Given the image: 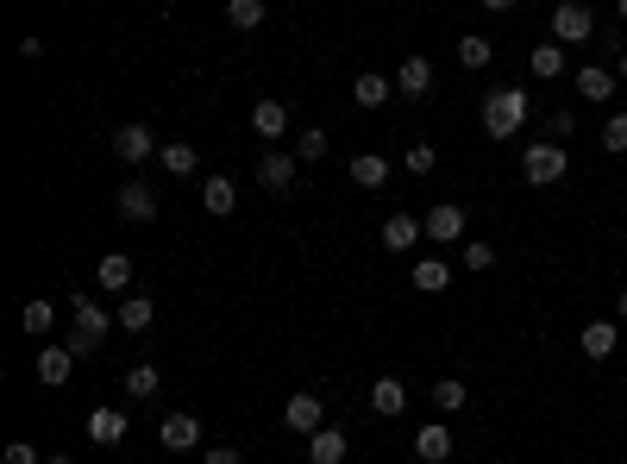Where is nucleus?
<instances>
[{
	"label": "nucleus",
	"mask_w": 627,
	"mask_h": 464,
	"mask_svg": "<svg viewBox=\"0 0 627 464\" xmlns=\"http://www.w3.org/2000/svg\"><path fill=\"white\" fill-rule=\"evenodd\" d=\"M521 126H527V88L521 82L490 88V95H483V132L490 138H515Z\"/></svg>",
	"instance_id": "1"
},
{
	"label": "nucleus",
	"mask_w": 627,
	"mask_h": 464,
	"mask_svg": "<svg viewBox=\"0 0 627 464\" xmlns=\"http://www.w3.org/2000/svg\"><path fill=\"white\" fill-rule=\"evenodd\" d=\"M69 308H76V333H69L63 345H69V352H76V358L101 352V339H107V327H113V320H107V308H101V301H88V295H76V301H69Z\"/></svg>",
	"instance_id": "2"
},
{
	"label": "nucleus",
	"mask_w": 627,
	"mask_h": 464,
	"mask_svg": "<svg viewBox=\"0 0 627 464\" xmlns=\"http://www.w3.org/2000/svg\"><path fill=\"white\" fill-rule=\"evenodd\" d=\"M565 170H571V157H565V145H552V138H540V145L521 151V176L533 182V189H552V182H565Z\"/></svg>",
	"instance_id": "3"
},
{
	"label": "nucleus",
	"mask_w": 627,
	"mask_h": 464,
	"mask_svg": "<svg viewBox=\"0 0 627 464\" xmlns=\"http://www.w3.org/2000/svg\"><path fill=\"white\" fill-rule=\"evenodd\" d=\"M552 38L559 44H590L596 38V13L584 7V0H559V7H552Z\"/></svg>",
	"instance_id": "4"
},
{
	"label": "nucleus",
	"mask_w": 627,
	"mask_h": 464,
	"mask_svg": "<svg viewBox=\"0 0 627 464\" xmlns=\"http://www.w3.org/2000/svg\"><path fill=\"white\" fill-rule=\"evenodd\" d=\"M283 427H289V433H320V427H327L320 389H301V396H289V402H283Z\"/></svg>",
	"instance_id": "5"
},
{
	"label": "nucleus",
	"mask_w": 627,
	"mask_h": 464,
	"mask_svg": "<svg viewBox=\"0 0 627 464\" xmlns=\"http://www.w3.org/2000/svg\"><path fill=\"white\" fill-rule=\"evenodd\" d=\"M157 151H164V145H157V132L138 126V120L113 132V157H120V164H145V157H157Z\"/></svg>",
	"instance_id": "6"
},
{
	"label": "nucleus",
	"mask_w": 627,
	"mask_h": 464,
	"mask_svg": "<svg viewBox=\"0 0 627 464\" xmlns=\"http://www.w3.org/2000/svg\"><path fill=\"white\" fill-rule=\"evenodd\" d=\"M421 226H427V239H433V245H458L471 220H464V207H458V201H433V214H427Z\"/></svg>",
	"instance_id": "7"
},
{
	"label": "nucleus",
	"mask_w": 627,
	"mask_h": 464,
	"mask_svg": "<svg viewBox=\"0 0 627 464\" xmlns=\"http://www.w3.org/2000/svg\"><path fill=\"white\" fill-rule=\"evenodd\" d=\"M615 69H602V63H584V69H577V76H571V88H577V95H584L590 107H609L615 101Z\"/></svg>",
	"instance_id": "8"
},
{
	"label": "nucleus",
	"mask_w": 627,
	"mask_h": 464,
	"mask_svg": "<svg viewBox=\"0 0 627 464\" xmlns=\"http://www.w3.org/2000/svg\"><path fill=\"white\" fill-rule=\"evenodd\" d=\"M157 446H164V452H195V446H201V421H195L189 408H182V414H164V427H157Z\"/></svg>",
	"instance_id": "9"
},
{
	"label": "nucleus",
	"mask_w": 627,
	"mask_h": 464,
	"mask_svg": "<svg viewBox=\"0 0 627 464\" xmlns=\"http://www.w3.org/2000/svg\"><path fill=\"white\" fill-rule=\"evenodd\" d=\"M421 239H427V226L414 220V214H389V220H383V251H389V258H402V251H414Z\"/></svg>",
	"instance_id": "10"
},
{
	"label": "nucleus",
	"mask_w": 627,
	"mask_h": 464,
	"mask_svg": "<svg viewBox=\"0 0 627 464\" xmlns=\"http://www.w3.org/2000/svg\"><path fill=\"white\" fill-rule=\"evenodd\" d=\"M113 207H120V220H157V195H151V182H120V195H113Z\"/></svg>",
	"instance_id": "11"
},
{
	"label": "nucleus",
	"mask_w": 627,
	"mask_h": 464,
	"mask_svg": "<svg viewBox=\"0 0 627 464\" xmlns=\"http://www.w3.org/2000/svg\"><path fill=\"white\" fill-rule=\"evenodd\" d=\"M414 458H421V464H446V458H452V427H446V421L414 427Z\"/></svg>",
	"instance_id": "12"
},
{
	"label": "nucleus",
	"mask_w": 627,
	"mask_h": 464,
	"mask_svg": "<svg viewBox=\"0 0 627 464\" xmlns=\"http://www.w3.org/2000/svg\"><path fill=\"white\" fill-rule=\"evenodd\" d=\"M69 370H76V352H69V345H38V383L44 389H63Z\"/></svg>",
	"instance_id": "13"
},
{
	"label": "nucleus",
	"mask_w": 627,
	"mask_h": 464,
	"mask_svg": "<svg viewBox=\"0 0 627 464\" xmlns=\"http://www.w3.org/2000/svg\"><path fill=\"white\" fill-rule=\"evenodd\" d=\"M577 345H584V358H590V364H602V358H609L615 345H621V320H590V327L577 333Z\"/></svg>",
	"instance_id": "14"
},
{
	"label": "nucleus",
	"mask_w": 627,
	"mask_h": 464,
	"mask_svg": "<svg viewBox=\"0 0 627 464\" xmlns=\"http://www.w3.org/2000/svg\"><path fill=\"white\" fill-rule=\"evenodd\" d=\"M201 207H207L214 220L239 214V182H232V176H207V182H201Z\"/></svg>",
	"instance_id": "15"
},
{
	"label": "nucleus",
	"mask_w": 627,
	"mask_h": 464,
	"mask_svg": "<svg viewBox=\"0 0 627 464\" xmlns=\"http://www.w3.org/2000/svg\"><path fill=\"white\" fill-rule=\"evenodd\" d=\"M396 88H402L408 101H427V95H433V63H427V57H402Z\"/></svg>",
	"instance_id": "16"
},
{
	"label": "nucleus",
	"mask_w": 627,
	"mask_h": 464,
	"mask_svg": "<svg viewBox=\"0 0 627 464\" xmlns=\"http://www.w3.org/2000/svg\"><path fill=\"white\" fill-rule=\"evenodd\" d=\"M258 182H264L270 195H289V189H295V157H289V151H264Z\"/></svg>",
	"instance_id": "17"
},
{
	"label": "nucleus",
	"mask_w": 627,
	"mask_h": 464,
	"mask_svg": "<svg viewBox=\"0 0 627 464\" xmlns=\"http://www.w3.org/2000/svg\"><path fill=\"white\" fill-rule=\"evenodd\" d=\"M370 408H377L383 421H396V414L408 408V383L402 377H377V383H370Z\"/></svg>",
	"instance_id": "18"
},
{
	"label": "nucleus",
	"mask_w": 627,
	"mask_h": 464,
	"mask_svg": "<svg viewBox=\"0 0 627 464\" xmlns=\"http://www.w3.org/2000/svg\"><path fill=\"white\" fill-rule=\"evenodd\" d=\"M251 132L270 138V145H276V138H289V107L283 101H258V107H251Z\"/></svg>",
	"instance_id": "19"
},
{
	"label": "nucleus",
	"mask_w": 627,
	"mask_h": 464,
	"mask_svg": "<svg viewBox=\"0 0 627 464\" xmlns=\"http://www.w3.org/2000/svg\"><path fill=\"white\" fill-rule=\"evenodd\" d=\"M95 283H101L107 295H132V258H126V251H107L101 270H95Z\"/></svg>",
	"instance_id": "20"
},
{
	"label": "nucleus",
	"mask_w": 627,
	"mask_h": 464,
	"mask_svg": "<svg viewBox=\"0 0 627 464\" xmlns=\"http://www.w3.org/2000/svg\"><path fill=\"white\" fill-rule=\"evenodd\" d=\"M345 452H352V439H345L339 427L308 433V458H314V464H345Z\"/></svg>",
	"instance_id": "21"
},
{
	"label": "nucleus",
	"mask_w": 627,
	"mask_h": 464,
	"mask_svg": "<svg viewBox=\"0 0 627 464\" xmlns=\"http://www.w3.org/2000/svg\"><path fill=\"white\" fill-rule=\"evenodd\" d=\"M527 69H533V76H540V82H552V76H565V44H559V38H546V44H533V51H527Z\"/></svg>",
	"instance_id": "22"
},
{
	"label": "nucleus",
	"mask_w": 627,
	"mask_h": 464,
	"mask_svg": "<svg viewBox=\"0 0 627 464\" xmlns=\"http://www.w3.org/2000/svg\"><path fill=\"white\" fill-rule=\"evenodd\" d=\"M88 439H95V446H120L126 439V414L120 408H95L88 414Z\"/></svg>",
	"instance_id": "23"
},
{
	"label": "nucleus",
	"mask_w": 627,
	"mask_h": 464,
	"mask_svg": "<svg viewBox=\"0 0 627 464\" xmlns=\"http://www.w3.org/2000/svg\"><path fill=\"white\" fill-rule=\"evenodd\" d=\"M157 164H164L170 176H195V170H201V151L189 145V138H170V145L157 151Z\"/></svg>",
	"instance_id": "24"
},
{
	"label": "nucleus",
	"mask_w": 627,
	"mask_h": 464,
	"mask_svg": "<svg viewBox=\"0 0 627 464\" xmlns=\"http://www.w3.org/2000/svg\"><path fill=\"white\" fill-rule=\"evenodd\" d=\"M408 283L421 289V295H446V289H452V270L439 264V258H421V264L408 270Z\"/></svg>",
	"instance_id": "25"
},
{
	"label": "nucleus",
	"mask_w": 627,
	"mask_h": 464,
	"mask_svg": "<svg viewBox=\"0 0 627 464\" xmlns=\"http://www.w3.org/2000/svg\"><path fill=\"white\" fill-rule=\"evenodd\" d=\"M120 389H126V402H157V389H164V377H157L151 364H132Z\"/></svg>",
	"instance_id": "26"
},
{
	"label": "nucleus",
	"mask_w": 627,
	"mask_h": 464,
	"mask_svg": "<svg viewBox=\"0 0 627 464\" xmlns=\"http://www.w3.org/2000/svg\"><path fill=\"white\" fill-rule=\"evenodd\" d=\"M352 182H358V189H383V182H389V157L358 151V157H352Z\"/></svg>",
	"instance_id": "27"
},
{
	"label": "nucleus",
	"mask_w": 627,
	"mask_h": 464,
	"mask_svg": "<svg viewBox=\"0 0 627 464\" xmlns=\"http://www.w3.org/2000/svg\"><path fill=\"white\" fill-rule=\"evenodd\" d=\"M151 320H157V301H151V295H126V301H120V327H126V333H145Z\"/></svg>",
	"instance_id": "28"
},
{
	"label": "nucleus",
	"mask_w": 627,
	"mask_h": 464,
	"mask_svg": "<svg viewBox=\"0 0 627 464\" xmlns=\"http://www.w3.org/2000/svg\"><path fill=\"white\" fill-rule=\"evenodd\" d=\"M264 13H270L264 0H226V26H232V32H258Z\"/></svg>",
	"instance_id": "29"
},
{
	"label": "nucleus",
	"mask_w": 627,
	"mask_h": 464,
	"mask_svg": "<svg viewBox=\"0 0 627 464\" xmlns=\"http://www.w3.org/2000/svg\"><path fill=\"white\" fill-rule=\"evenodd\" d=\"M389 88H396L389 76H377V69H364V76L352 82V101H358V107H383V101H389Z\"/></svg>",
	"instance_id": "30"
},
{
	"label": "nucleus",
	"mask_w": 627,
	"mask_h": 464,
	"mask_svg": "<svg viewBox=\"0 0 627 464\" xmlns=\"http://www.w3.org/2000/svg\"><path fill=\"white\" fill-rule=\"evenodd\" d=\"M490 57H496V44L483 38V32H464V38H458V63H464V69H490Z\"/></svg>",
	"instance_id": "31"
},
{
	"label": "nucleus",
	"mask_w": 627,
	"mask_h": 464,
	"mask_svg": "<svg viewBox=\"0 0 627 464\" xmlns=\"http://www.w3.org/2000/svg\"><path fill=\"white\" fill-rule=\"evenodd\" d=\"M464 402H471V383H458V377H439V383H433V408H439V414H458Z\"/></svg>",
	"instance_id": "32"
},
{
	"label": "nucleus",
	"mask_w": 627,
	"mask_h": 464,
	"mask_svg": "<svg viewBox=\"0 0 627 464\" xmlns=\"http://www.w3.org/2000/svg\"><path fill=\"white\" fill-rule=\"evenodd\" d=\"M19 320H26V333H32V339H44V333H51V320H57V308L38 295V301H26V314H19Z\"/></svg>",
	"instance_id": "33"
},
{
	"label": "nucleus",
	"mask_w": 627,
	"mask_h": 464,
	"mask_svg": "<svg viewBox=\"0 0 627 464\" xmlns=\"http://www.w3.org/2000/svg\"><path fill=\"white\" fill-rule=\"evenodd\" d=\"M295 157H301V164H320V157H327V132H320V126H308V132L295 138Z\"/></svg>",
	"instance_id": "34"
},
{
	"label": "nucleus",
	"mask_w": 627,
	"mask_h": 464,
	"mask_svg": "<svg viewBox=\"0 0 627 464\" xmlns=\"http://www.w3.org/2000/svg\"><path fill=\"white\" fill-rule=\"evenodd\" d=\"M602 151H627V113H609V120H602Z\"/></svg>",
	"instance_id": "35"
},
{
	"label": "nucleus",
	"mask_w": 627,
	"mask_h": 464,
	"mask_svg": "<svg viewBox=\"0 0 627 464\" xmlns=\"http://www.w3.org/2000/svg\"><path fill=\"white\" fill-rule=\"evenodd\" d=\"M496 264V245L490 239H464V270H490Z\"/></svg>",
	"instance_id": "36"
},
{
	"label": "nucleus",
	"mask_w": 627,
	"mask_h": 464,
	"mask_svg": "<svg viewBox=\"0 0 627 464\" xmlns=\"http://www.w3.org/2000/svg\"><path fill=\"white\" fill-rule=\"evenodd\" d=\"M571 132H577V113H571V107H552V120H546V138H552V145H565Z\"/></svg>",
	"instance_id": "37"
},
{
	"label": "nucleus",
	"mask_w": 627,
	"mask_h": 464,
	"mask_svg": "<svg viewBox=\"0 0 627 464\" xmlns=\"http://www.w3.org/2000/svg\"><path fill=\"white\" fill-rule=\"evenodd\" d=\"M402 164H408L414 176H433V170H439V151H433V145H408V157H402Z\"/></svg>",
	"instance_id": "38"
},
{
	"label": "nucleus",
	"mask_w": 627,
	"mask_h": 464,
	"mask_svg": "<svg viewBox=\"0 0 627 464\" xmlns=\"http://www.w3.org/2000/svg\"><path fill=\"white\" fill-rule=\"evenodd\" d=\"M0 464H38V446H26V439H13V446L0 452Z\"/></svg>",
	"instance_id": "39"
},
{
	"label": "nucleus",
	"mask_w": 627,
	"mask_h": 464,
	"mask_svg": "<svg viewBox=\"0 0 627 464\" xmlns=\"http://www.w3.org/2000/svg\"><path fill=\"white\" fill-rule=\"evenodd\" d=\"M201 464H245V452H239V446H207Z\"/></svg>",
	"instance_id": "40"
},
{
	"label": "nucleus",
	"mask_w": 627,
	"mask_h": 464,
	"mask_svg": "<svg viewBox=\"0 0 627 464\" xmlns=\"http://www.w3.org/2000/svg\"><path fill=\"white\" fill-rule=\"evenodd\" d=\"M483 7H490V13H515V0H483Z\"/></svg>",
	"instance_id": "41"
},
{
	"label": "nucleus",
	"mask_w": 627,
	"mask_h": 464,
	"mask_svg": "<svg viewBox=\"0 0 627 464\" xmlns=\"http://www.w3.org/2000/svg\"><path fill=\"white\" fill-rule=\"evenodd\" d=\"M615 320H627V289H621V295H615Z\"/></svg>",
	"instance_id": "42"
},
{
	"label": "nucleus",
	"mask_w": 627,
	"mask_h": 464,
	"mask_svg": "<svg viewBox=\"0 0 627 464\" xmlns=\"http://www.w3.org/2000/svg\"><path fill=\"white\" fill-rule=\"evenodd\" d=\"M44 464H76V458H69V452H51V458H44Z\"/></svg>",
	"instance_id": "43"
},
{
	"label": "nucleus",
	"mask_w": 627,
	"mask_h": 464,
	"mask_svg": "<svg viewBox=\"0 0 627 464\" xmlns=\"http://www.w3.org/2000/svg\"><path fill=\"white\" fill-rule=\"evenodd\" d=\"M615 76H621V82H627V51H621V57H615Z\"/></svg>",
	"instance_id": "44"
},
{
	"label": "nucleus",
	"mask_w": 627,
	"mask_h": 464,
	"mask_svg": "<svg viewBox=\"0 0 627 464\" xmlns=\"http://www.w3.org/2000/svg\"><path fill=\"white\" fill-rule=\"evenodd\" d=\"M615 13H621V26H627V0H615Z\"/></svg>",
	"instance_id": "45"
}]
</instances>
